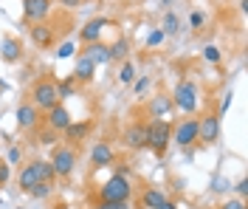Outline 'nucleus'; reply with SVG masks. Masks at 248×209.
<instances>
[{
    "label": "nucleus",
    "instance_id": "nucleus-1",
    "mask_svg": "<svg viewBox=\"0 0 248 209\" xmlns=\"http://www.w3.org/2000/svg\"><path fill=\"white\" fill-rule=\"evenodd\" d=\"M170 142H172V125L167 119H153L147 125V147L158 159H164L167 150H170Z\"/></svg>",
    "mask_w": 248,
    "mask_h": 209
},
{
    "label": "nucleus",
    "instance_id": "nucleus-2",
    "mask_svg": "<svg viewBox=\"0 0 248 209\" xmlns=\"http://www.w3.org/2000/svg\"><path fill=\"white\" fill-rule=\"evenodd\" d=\"M130 195H133V187H130V181L124 176H113L99 187V193H96V198H99V204L102 201H108V204H127L130 201Z\"/></svg>",
    "mask_w": 248,
    "mask_h": 209
},
{
    "label": "nucleus",
    "instance_id": "nucleus-3",
    "mask_svg": "<svg viewBox=\"0 0 248 209\" xmlns=\"http://www.w3.org/2000/svg\"><path fill=\"white\" fill-rule=\"evenodd\" d=\"M170 99H172V108L184 111L186 116H192V113L198 111V88H195V82H189V80L178 82Z\"/></svg>",
    "mask_w": 248,
    "mask_h": 209
},
{
    "label": "nucleus",
    "instance_id": "nucleus-4",
    "mask_svg": "<svg viewBox=\"0 0 248 209\" xmlns=\"http://www.w3.org/2000/svg\"><path fill=\"white\" fill-rule=\"evenodd\" d=\"M57 102H60V96H57V82L48 80V77L40 82H34V88H31V105L37 111H51Z\"/></svg>",
    "mask_w": 248,
    "mask_h": 209
},
{
    "label": "nucleus",
    "instance_id": "nucleus-5",
    "mask_svg": "<svg viewBox=\"0 0 248 209\" xmlns=\"http://www.w3.org/2000/svg\"><path fill=\"white\" fill-rule=\"evenodd\" d=\"M51 167H54L57 178H71L74 170H77V150H71V147H57L54 156H51Z\"/></svg>",
    "mask_w": 248,
    "mask_h": 209
},
{
    "label": "nucleus",
    "instance_id": "nucleus-6",
    "mask_svg": "<svg viewBox=\"0 0 248 209\" xmlns=\"http://www.w3.org/2000/svg\"><path fill=\"white\" fill-rule=\"evenodd\" d=\"M172 142L181 147V150L198 145V119L189 116V119H184L178 128H172Z\"/></svg>",
    "mask_w": 248,
    "mask_h": 209
},
{
    "label": "nucleus",
    "instance_id": "nucleus-7",
    "mask_svg": "<svg viewBox=\"0 0 248 209\" xmlns=\"http://www.w3.org/2000/svg\"><path fill=\"white\" fill-rule=\"evenodd\" d=\"M217 139H220V116L209 113V116L198 119V142L212 147V145H217Z\"/></svg>",
    "mask_w": 248,
    "mask_h": 209
},
{
    "label": "nucleus",
    "instance_id": "nucleus-8",
    "mask_svg": "<svg viewBox=\"0 0 248 209\" xmlns=\"http://www.w3.org/2000/svg\"><path fill=\"white\" fill-rule=\"evenodd\" d=\"M51 12V0H23V23H43Z\"/></svg>",
    "mask_w": 248,
    "mask_h": 209
},
{
    "label": "nucleus",
    "instance_id": "nucleus-9",
    "mask_svg": "<svg viewBox=\"0 0 248 209\" xmlns=\"http://www.w3.org/2000/svg\"><path fill=\"white\" fill-rule=\"evenodd\" d=\"M46 122H48V130H54V133H65V128H68L74 119H71V111H68L62 102H57L51 111H46Z\"/></svg>",
    "mask_w": 248,
    "mask_h": 209
},
{
    "label": "nucleus",
    "instance_id": "nucleus-10",
    "mask_svg": "<svg viewBox=\"0 0 248 209\" xmlns=\"http://www.w3.org/2000/svg\"><path fill=\"white\" fill-rule=\"evenodd\" d=\"M29 34H31V43H34L37 48H51V46L57 43V32H54V26H48V23H34Z\"/></svg>",
    "mask_w": 248,
    "mask_h": 209
},
{
    "label": "nucleus",
    "instance_id": "nucleus-11",
    "mask_svg": "<svg viewBox=\"0 0 248 209\" xmlns=\"http://www.w3.org/2000/svg\"><path fill=\"white\" fill-rule=\"evenodd\" d=\"M124 145L130 150H147V125L144 122H133L124 130Z\"/></svg>",
    "mask_w": 248,
    "mask_h": 209
},
{
    "label": "nucleus",
    "instance_id": "nucleus-12",
    "mask_svg": "<svg viewBox=\"0 0 248 209\" xmlns=\"http://www.w3.org/2000/svg\"><path fill=\"white\" fill-rule=\"evenodd\" d=\"M116 161V153H113V147L108 145V142H96L91 150V164L93 170H102V167H110Z\"/></svg>",
    "mask_w": 248,
    "mask_h": 209
},
{
    "label": "nucleus",
    "instance_id": "nucleus-13",
    "mask_svg": "<svg viewBox=\"0 0 248 209\" xmlns=\"http://www.w3.org/2000/svg\"><path fill=\"white\" fill-rule=\"evenodd\" d=\"M17 128L20 130H34L37 125H40V111L31 105V102H23L20 108H17Z\"/></svg>",
    "mask_w": 248,
    "mask_h": 209
},
{
    "label": "nucleus",
    "instance_id": "nucleus-14",
    "mask_svg": "<svg viewBox=\"0 0 248 209\" xmlns=\"http://www.w3.org/2000/svg\"><path fill=\"white\" fill-rule=\"evenodd\" d=\"M20 57H23V43L17 37H3V43H0V60L6 65H15V63H20Z\"/></svg>",
    "mask_w": 248,
    "mask_h": 209
},
{
    "label": "nucleus",
    "instance_id": "nucleus-15",
    "mask_svg": "<svg viewBox=\"0 0 248 209\" xmlns=\"http://www.w3.org/2000/svg\"><path fill=\"white\" fill-rule=\"evenodd\" d=\"M108 26V20L105 17H96V20H88L82 29H79V40L85 43V46H91V43H99V37H102V29Z\"/></svg>",
    "mask_w": 248,
    "mask_h": 209
},
{
    "label": "nucleus",
    "instance_id": "nucleus-16",
    "mask_svg": "<svg viewBox=\"0 0 248 209\" xmlns=\"http://www.w3.org/2000/svg\"><path fill=\"white\" fill-rule=\"evenodd\" d=\"M96 68H99V65L93 63L88 54H79V57H77V68H74V74H71V77H74L77 82H93Z\"/></svg>",
    "mask_w": 248,
    "mask_h": 209
},
{
    "label": "nucleus",
    "instance_id": "nucleus-17",
    "mask_svg": "<svg viewBox=\"0 0 248 209\" xmlns=\"http://www.w3.org/2000/svg\"><path fill=\"white\" fill-rule=\"evenodd\" d=\"M17 184H20V190H23V193H29L34 184H40V167H37V161L26 164V167L17 173Z\"/></svg>",
    "mask_w": 248,
    "mask_h": 209
},
{
    "label": "nucleus",
    "instance_id": "nucleus-18",
    "mask_svg": "<svg viewBox=\"0 0 248 209\" xmlns=\"http://www.w3.org/2000/svg\"><path fill=\"white\" fill-rule=\"evenodd\" d=\"M91 130H93V122H91V119H82V122H71V125L65 128V139H68V142H85Z\"/></svg>",
    "mask_w": 248,
    "mask_h": 209
},
{
    "label": "nucleus",
    "instance_id": "nucleus-19",
    "mask_svg": "<svg viewBox=\"0 0 248 209\" xmlns=\"http://www.w3.org/2000/svg\"><path fill=\"white\" fill-rule=\"evenodd\" d=\"M147 113L153 116V119H161V116H170L172 113V99L170 96H153L150 99V105H147Z\"/></svg>",
    "mask_w": 248,
    "mask_h": 209
},
{
    "label": "nucleus",
    "instance_id": "nucleus-20",
    "mask_svg": "<svg viewBox=\"0 0 248 209\" xmlns=\"http://www.w3.org/2000/svg\"><path fill=\"white\" fill-rule=\"evenodd\" d=\"M164 201H167V195L161 193L158 187H147V190L141 193V204H144V209H158Z\"/></svg>",
    "mask_w": 248,
    "mask_h": 209
},
{
    "label": "nucleus",
    "instance_id": "nucleus-21",
    "mask_svg": "<svg viewBox=\"0 0 248 209\" xmlns=\"http://www.w3.org/2000/svg\"><path fill=\"white\" fill-rule=\"evenodd\" d=\"M82 54H88L96 65L110 63V54H108V46H105V43H91V46H85V51H82Z\"/></svg>",
    "mask_w": 248,
    "mask_h": 209
},
{
    "label": "nucleus",
    "instance_id": "nucleus-22",
    "mask_svg": "<svg viewBox=\"0 0 248 209\" xmlns=\"http://www.w3.org/2000/svg\"><path fill=\"white\" fill-rule=\"evenodd\" d=\"M127 51H130V43H127L124 37H119V40H116L113 46H108L110 63H113V60H116V63H119V60H124V57H127Z\"/></svg>",
    "mask_w": 248,
    "mask_h": 209
},
{
    "label": "nucleus",
    "instance_id": "nucleus-23",
    "mask_svg": "<svg viewBox=\"0 0 248 209\" xmlns=\"http://www.w3.org/2000/svg\"><path fill=\"white\" fill-rule=\"evenodd\" d=\"M161 32H164V34H178V32H181V20H178V15H175V12H167V15H164Z\"/></svg>",
    "mask_w": 248,
    "mask_h": 209
},
{
    "label": "nucleus",
    "instance_id": "nucleus-24",
    "mask_svg": "<svg viewBox=\"0 0 248 209\" xmlns=\"http://www.w3.org/2000/svg\"><path fill=\"white\" fill-rule=\"evenodd\" d=\"M74 91H77V80H74V77H65V80L57 85V96H60V102L68 99V96H74Z\"/></svg>",
    "mask_w": 248,
    "mask_h": 209
},
{
    "label": "nucleus",
    "instance_id": "nucleus-25",
    "mask_svg": "<svg viewBox=\"0 0 248 209\" xmlns=\"http://www.w3.org/2000/svg\"><path fill=\"white\" fill-rule=\"evenodd\" d=\"M54 193V184H46V181H40V184H34L29 190V195L31 198H37V201H46L48 195Z\"/></svg>",
    "mask_w": 248,
    "mask_h": 209
},
{
    "label": "nucleus",
    "instance_id": "nucleus-26",
    "mask_svg": "<svg viewBox=\"0 0 248 209\" xmlns=\"http://www.w3.org/2000/svg\"><path fill=\"white\" fill-rule=\"evenodd\" d=\"M37 167H40V181H46V184H54V178H57V173H54L51 161H46V159H37Z\"/></svg>",
    "mask_w": 248,
    "mask_h": 209
},
{
    "label": "nucleus",
    "instance_id": "nucleus-27",
    "mask_svg": "<svg viewBox=\"0 0 248 209\" xmlns=\"http://www.w3.org/2000/svg\"><path fill=\"white\" fill-rule=\"evenodd\" d=\"M133 80H136V65L130 63V60H124L122 71H119V82H124V85H133Z\"/></svg>",
    "mask_w": 248,
    "mask_h": 209
},
{
    "label": "nucleus",
    "instance_id": "nucleus-28",
    "mask_svg": "<svg viewBox=\"0 0 248 209\" xmlns=\"http://www.w3.org/2000/svg\"><path fill=\"white\" fill-rule=\"evenodd\" d=\"M74 54H77V46H74V40L62 43L60 48H57V57H60V60H68V57H74Z\"/></svg>",
    "mask_w": 248,
    "mask_h": 209
},
{
    "label": "nucleus",
    "instance_id": "nucleus-29",
    "mask_svg": "<svg viewBox=\"0 0 248 209\" xmlns=\"http://www.w3.org/2000/svg\"><path fill=\"white\" fill-rule=\"evenodd\" d=\"M133 91H136V96H144V94L150 91V77H141V80H133Z\"/></svg>",
    "mask_w": 248,
    "mask_h": 209
},
{
    "label": "nucleus",
    "instance_id": "nucleus-30",
    "mask_svg": "<svg viewBox=\"0 0 248 209\" xmlns=\"http://www.w3.org/2000/svg\"><path fill=\"white\" fill-rule=\"evenodd\" d=\"M203 60H206V63H220V48H217V46H206V48H203Z\"/></svg>",
    "mask_w": 248,
    "mask_h": 209
},
{
    "label": "nucleus",
    "instance_id": "nucleus-31",
    "mask_svg": "<svg viewBox=\"0 0 248 209\" xmlns=\"http://www.w3.org/2000/svg\"><path fill=\"white\" fill-rule=\"evenodd\" d=\"M226 190H232L229 178H220V176H217L215 181H212V193H226Z\"/></svg>",
    "mask_w": 248,
    "mask_h": 209
},
{
    "label": "nucleus",
    "instance_id": "nucleus-32",
    "mask_svg": "<svg viewBox=\"0 0 248 209\" xmlns=\"http://www.w3.org/2000/svg\"><path fill=\"white\" fill-rule=\"evenodd\" d=\"M167 40V34L161 32V29H155V32H150V37H147V46H161Z\"/></svg>",
    "mask_w": 248,
    "mask_h": 209
},
{
    "label": "nucleus",
    "instance_id": "nucleus-33",
    "mask_svg": "<svg viewBox=\"0 0 248 209\" xmlns=\"http://www.w3.org/2000/svg\"><path fill=\"white\" fill-rule=\"evenodd\" d=\"M12 178V167L6 161H0V187H6V181Z\"/></svg>",
    "mask_w": 248,
    "mask_h": 209
},
{
    "label": "nucleus",
    "instance_id": "nucleus-34",
    "mask_svg": "<svg viewBox=\"0 0 248 209\" xmlns=\"http://www.w3.org/2000/svg\"><path fill=\"white\" fill-rule=\"evenodd\" d=\"M189 23H192V29H201V26H203V12H192Z\"/></svg>",
    "mask_w": 248,
    "mask_h": 209
},
{
    "label": "nucleus",
    "instance_id": "nucleus-35",
    "mask_svg": "<svg viewBox=\"0 0 248 209\" xmlns=\"http://www.w3.org/2000/svg\"><path fill=\"white\" fill-rule=\"evenodd\" d=\"M93 209H130L127 204H108V201H102V204H96Z\"/></svg>",
    "mask_w": 248,
    "mask_h": 209
},
{
    "label": "nucleus",
    "instance_id": "nucleus-36",
    "mask_svg": "<svg viewBox=\"0 0 248 209\" xmlns=\"http://www.w3.org/2000/svg\"><path fill=\"white\" fill-rule=\"evenodd\" d=\"M220 209H246V204H243L240 198H234V201H226V204H223Z\"/></svg>",
    "mask_w": 248,
    "mask_h": 209
},
{
    "label": "nucleus",
    "instance_id": "nucleus-37",
    "mask_svg": "<svg viewBox=\"0 0 248 209\" xmlns=\"http://www.w3.org/2000/svg\"><path fill=\"white\" fill-rule=\"evenodd\" d=\"M229 108H232V94H226V96H223V102H220V111H217V116H223V113L229 111Z\"/></svg>",
    "mask_w": 248,
    "mask_h": 209
},
{
    "label": "nucleus",
    "instance_id": "nucleus-38",
    "mask_svg": "<svg viewBox=\"0 0 248 209\" xmlns=\"http://www.w3.org/2000/svg\"><path fill=\"white\" fill-rule=\"evenodd\" d=\"M234 190H237V195H246L248 193V178H240V181L234 184Z\"/></svg>",
    "mask_w": 248,
    "mask_h": 209
},
{
    "label": "nucleus",
    "instance_id": "nucleus-39",
    "mask_svg": "<svg viewBox=\"0 0 248 209\" xmlns=\"http://www.w3.org/2000/svg\"><path fill=\"white\" fill-rule=\"evenodd\" d=\"M6 164H20V147H12L9 150V161Z\"/></svg>",
    "mask_w": 248,
    "mask_h": 209
},
{
    "label": "nucleus",
    "instance_id": "nucleus-40",
    "mask_svg": "<svg viewBox=\"0 0 248 209\" xmlns=\"http://www.w3.org/2000/svg\"><path fill=\"white\" fill-rule=\"evenodd\" d=\"M54 139H57V133H54V130H48V133H40V145H51Z\"/></svg>",
    "mask_w": 248,
    "mask_h": 209
},
{
    "label": "nucleus",
    "instance_id": "nucleus-41",
    "mask_svg": "<svg viewBox=\"0 0 248 209\" xmlns=\"http://www.w3.org/2000/svg\"><path fill=\"white\" fill-rule=\"evenodd\" d=\"M62 6H65V9H77V6H82V0H60Z\"/></svg>",
    "mask_w": 248,
    "mask_h": 209
},
{
    "label": "nucleus",
    "instance_id": "nucleus-42",
    "mask_svg": "<svg viewBox=\"0 0 248 209\" xmlns=\"http://www.w3.org/2000/svg\"><path fill=\"white\" fill-rule=\"evenodd\" d=\"M158 209H178V207H175V204H172L170 198H167V201H164V204H161V207H158Z\"/></svg>",
    "mask_w": 248,
    "mask_h": 209
},
{
    "label": "nucleus",
    "instance_id": "nucleus-43",
    "mask_svg": "<svg viewBox=\"0 0 248 209\" xmlns=\"http://www.w3.org/2000/svg\"><path fill=\"white\" fill-rule=\"evenodd\" d=\"M161 3H164V6H170V3H172V0H161Z\"/></svg>",
    "mask_w": 248,
    "mask_h": 209
}]
</instances>
